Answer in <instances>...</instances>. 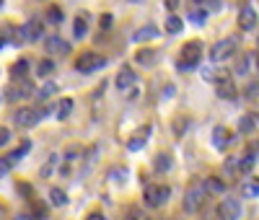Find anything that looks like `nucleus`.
<instances>
[{"label":"nucleus","instance_id":"ea45409f","mask_svg":"<svg viewBox=\"0 0 259 220\" xmlns=\"http://www.w3.org/2000/svg\"><path fill=\"white\" fill-rule=\"evenodd\" d=\"M16 220H31V217H29V215H18Z\"/></svg>","mask_w":259,"mask_h":220},{"label":"nucleus","instance_id":"2eb2a0df","mask_svg":"<svg viewBox=\"0 0 259 220\" xmlns=\"http://www.w3.org/2000/svg\"><path fill=\"white\" fill-rule=\"evenodd\" d=\"M212 138H215V140H212V143H215V148H218V150H226V148H228V143H231V132H228L226 127H221V124H218V127L212 129Z\"/></svg>","mask_w":259,"mask_h":220},{"label":"nucleus","instance_id":"aec40b11","mask_svg":"<svg viewBox=\"0 0 259 220\" xmlns=\"http://www.w3.org/2000/svg\"><path fill=\"white\" fill-rule=\"evenodd\" d=\"M85 34H89V24H85L83 16H78L75 24H73V36H75V39H83Z\"/></svg>","mask_w":259,"mask_h":220},{"label":"nucleus","instance_id":"c03bdc74","mask_svg":"<svg viewBox=\"0 0 259 220\" xmlns=\"http://www.w3.org/2000/svg\"><path fill=\"white\" fill-rule=\"evenodd\" d=\"M0 3H3V0H0Z\"/></svg>","mask_w":259,"mask_h":220},{"label":"nucleus","instance_id":"39448f33","mask_svg":"<svg viewBox=\"0 0 259 220\" xmlns=\"http://www.w3.org/2000/svg\"><path fill=\"white\" fill-rule=\"evenodd\" d=\"M36 91H34V85L29 83V80H16V83H11L8 88H6V99L8 101H18V99H31Z\"/></svg>","mask_w":259,"mask_h":220},{"label":"nucleus","instance_id":"f3484780","mask_svg":"<svg viewBox=\"0 0 259 220\" xmlns=\"http://www.w3.org/2000/svg\"><path fill=\"white\" fill-rule=\"evenodd\" d=\"M153 36H158V29H156L153 24H148V26L138 29V34H135L133 39H135V41H145V39H153Z\"/></svg>","mask_w":259,"mask_h":220},{"label":"nucleus","instance_id":"2f4dec72","mask_svg":"<svg viewBox=\"0 0 259 220\" xmlns=\"http://www.w3.org/2000/svg\"><path fill=\"white\" fill-rule=\"evenodd\" d=\"M207 189H210V192H223V182H218V179H207Z\"/></svg>","mask_w":259,"mask_h":220},{"label":"nucleus","instance_id":"473e14b6","mask_svg":"<svg viewBox=\"0 0 259 220\" xmlns=\"http://www.w3.org/2000/svg\"><path fill=\"white\" fill-rule=\"evenodd\" d=\"M11 140V129L8 127H0V145H6Z\"/></svg>","mask_w":259,"mask_h":220},{"label":"nucleus","instance_id":"a878e982","mask_svg":"<svg viewBox=\"0 0 259 220\" xmlns=\"http://www.w3.org/2000/svg\"><path fill=\"white\" fill-rule=\"evenodd\" d=\"M62 16H65V13H62L57 6H50V8H47V21H50V24H60Z\"/></svg>","mask_w":259,"mask_h":220},{"label":"nucleus","instance_id":"72a5a7b5","mask_svg":"<svg viewBox=\"0 0 259 220\" xmlns=\"http://www.w3.org/2000/svg\"><path fill=\"white\" fill-rule=\"evenodd\" d=\"M254 94H259V85H256V83H251V85H246V96H249V99H256Z\"/></svg>","mask_w":259,"mask_h":220},{"label":"nucleus","instance_id":"4468645a","mask_svg":"<svg viewBox=\"0 0 259 220\" xmlns=\"http://www.w3.org/2000/svg\"><path fill=\"white\" fill-rule=\"evenodd\" d=\"M215 88H218L221 99H236V85L228 78H215Z\"/></svg>","mask_w":259,"mask_h":220},{"label":"nucleus","instance_id":"b1692460","mask_svg":"<svg viewBox=\"0 0 259 220\" xmlns=\"http://www.w3.org/2000/svg\"><path fill=\"white\" fill-rule=\"evenodd\" d=\"M241 194L244 197H259V182H244L241 184Z\"/></svg>","mask_w":259,"mask_h":220},{"label":"nucleus","instance_id":"dca6fc26","mask_svg":"<svg viewBox=\"0 0 259 220\" xmlns=\"http://www.w3.org/2000/svg\"><path fill=\"white\" fill-rule=\"evenodd\" d=\"M50 202L57 205V207H62V205H68V194H65L60 187H52L50 189Z\"/></svg>","mask_w":259,"mask_h":220},{"label":"nucleus","instance_id":"6e6552de","mask_svg":"<svg viewBox=\"0 0 259 220\" xmlns=\"http://www.w3.org/2000/svg\"><path fill=\"white\" fill-rule=\"evenodd\" d=\"M21 34H24L26 41H36V39H41V34H45V24H41V18H39V16L29 18L26 24H24V29H21Z\"/></svg>","mask_w":259,"mask_h":220},{"label":"nucleus","instance_id":"f03ea898","mask_svg":"<svg viewBox=\"0 0 259 220\" xmlns=\"http://www.w3.org/2000/svg\"><path fill=\"white\" fill-rule=\"evenodd\" d=\"M200 52H202V44H200V41L184 44V47H182V60H179V70H192V68H197Z\"/></svg>","mask_w":259,"mask_h":220},{"label":"nucleus","instance_id":"f704fd0d","mask_svg":"<svg viewBox=\"0 0 259 220\" xmlns=\"http://www.w3.org/2000/svg\"><path fill=\"white\" fill-rule=\"evenodd\" d=\"M55 161H57V156H52V158L47 161V166H45V168H41V176H47V173L52 171V166H55Z\"/></svg>","mask_w":259,"mask_h":220},{"label":"nucleus","instance_id":"6ab92c4d","mask_svg":"<svg viewBox=\"0 0 259 220\" xmlns=\"http://www.w3.org/2000/svg\"><path fill=\"white\" fill-rule=\"evenodd\" d=\"M182 29H184V21H182L179 16H168V18H166V31H168V34H179Z\"/></svg>","mask_w":259,"mask_h":220},{"label":"nucleus","instance_id":"1a4fd4ad","mask_svg":"<svg viewBox=\"0 0 259 220\" xmlns=\"http://www.w3.org/2000/svg\"><path fill=\"white\" fill-rule=\"evenodd\" d=\"M218 215H221V220H239L241 217V205H239V200H223L221 205H218Z\"/></svg>","mask_w":259,"mask_h":220},{"label":"nucleus","instance_id":"cd10ccee","mask_svg":"<svg viewBox=\"0 0 259 220\" xmlns=\"http://www.w3.org/2000/svg\"><path fill=\"white\" fill-rule=\"evenodd\" d=\"M36 70H39V75H50V73L55 70V62H52V60H45V62H39Z\"/></svg>","mask_w":259,"mask_h":220},{"label":"nucleus","instance_id":"20e7f679","mask_svg":"<svg viewBox=\"0 0 259 220\" xmlns=\"http://www.w3.org/2000/svg\"><path fill=\"white\" fill-rule=\"evenodd\" d=\"M236 44H239V39H236V36L215 41V44H212V50H210V60H212V62H223V60H228V57L233 55V50H236Z\"/></svg>","mask_w":259,"mask_h":220},{"label":"nucleus","instance_id":"5701e85b","mask_svg":"<svg viewBox=\"0 0 259 220\" xmlns=\"http://www.w3.org/2000/svg\"><path fill=\"white\" fill-rule=\"evenodd\" d=\"M135 60H138L140 65H148V68H150V65L156 62V52H153V50H140V52L135 55Z\"/></svg>","mask_w":259,"mask_h":220},{"label":"nucleus","instance_id":"4be33fe9","mask_svg":"<svg viewBox=\"0 0 259 220\" xmlns=\"http://www.w3.org/2000/svg\"><path fill=\"white\" fill-rule=\"evenodd\" d=\"M148 132H150L148 127H145L143 132H138V135H135L133 140H130V143H127V148H130V150H140V148L145 145V140H148V138H145V135H148Z\"/></svg>","mask_w":259,"mask_h":220},{"label":"nucleus","instance_id":"0eeeda50","mask_svg":"<svg viewBox=\"0 0 259 220\" xmlns=\"http://www.w3.org/2000/svg\"><path fill=\"white\" fill-rule=\"evenodd\" d=\"M29 148H31V143L26 140L21 148H16L13 153H8L6 158H0V173H8V171H11V168H13V166H16V163H18V161H21V158H24L26 153H29Z\"/></svg>","mask_w":259,"mask_h":220},{"label":"nucleus","instance_id":"ddd939ff","mask_svg":"<svg viewBox=\"0 0 259 220\" xmlns=\"http://www.w3.org/2000/svg\"><path fill=\"white\" fill-rule=\"evenodd\" d=\"M254 26H256V11L254 8H241V13H239V29L249 31Z\"/></svg>","mask_w":259,"mask_h":220},{"label":"nucleus","instance_id":"7ed1b4c3","mask_svg":"<svg viewBox=\"0 0 259 220\" xmlns=\"http://www.w3.org/2000/svg\"><path fill=\"white\" fill-rule=\"evenodd\" d=\"M106 65V57L99 55V52H85L83 57H78L75 62V70L78 73H94V70H101Z\"/></svg>","mask_w":259,"mask_h":220},{"label":"nucleus","instance_id":"bb28decb","mask_svg":"<svg viewBox=\"0 0 259 220\" xmlns=\"http://www.w3.org/2000/svg\"><path fill=\"white\" fill-rule=\"evenodd\" d=\"M70 112H73V101H70V99H65V101L57 106V119H65Z\"/></svg>","mask_w":259,"mask_h":220},{"label":"nucleus","instance_id":"a19ab883","mask_svg":"<svg viewBox=\"0 0 259 220\" xmlns=\"http://www.w3.org/2000/svg\"><path fill=\"white\" fill-rule=\"evenodd\" d=\"M254 150H256V153H259V143H256V145H254Z\"/></svg>","mask_w":259,"mask_h":220},{"label":"nucleus","instance_id":"c756f323","mask_svg":"<svg viewBox=\"0 0 259 220\" xmlns=\"http://www.w3.org/2000/svg\"><path fill=\"white\" fill-rule=\"evenodd\" d=\"M239 129H241V132H251V129H254V119H251V117H241Z\"/></svg>","mask_w":259,"mask_h":220},{"label":"nucleus","instance_id":"a211bd4d","mask_svg":"<svg viewBox=\"0 0 259 220\" xmlns=\"http://www.w3.org/2000/svg\"><path fill=\"white\" fill-rule=\"evenodd\" d=\"M153 168H156L158 173H163V171L171 168V156H168V153H158L156 161H153Z\"/></svg>","mask_w":259,"mask_h":220},{"label":"nucleus","instance_id":"c85d7f7f","mask_svg":"<svg viewBox=\"0 0 259 220\" xmlns=\"http://www.w3.org/2000/svg\"><path fill=\"white\" fill-rule=\"evenodd\" d=\"M55 91H57V85H55V83H47L45 88H41V94H39V99L45 101V99H50V96H52Z\"/></svg>","mask_w":259,"mask_h":220},{"label":"nucleus","instance_id":"423d86ee","mask_svg":"<svg viewBox=\"0 0 259 220\" xmlns=\"http://www.w3.org/2000/svg\"><path fill=\"white\" fill-rule=\"evenodd\" d=\"M168 194H171V189L168 187H156V184H150V187H145V194H143V200H145V205L148 207H161L166 200H168Z\"/></svg>","mask_w":259,"mask_h":220},{"label":"nucleus","instance_id":"4c0bfd02","mask_svg":"<svg viewBox=\"0 0 259 220\" xmlns=\"http://www.w3.org/2000/svg\"><path fill=\"white\" fill-rule=\"evenodd\" d=\"M166 8L168 11H177L179 8V0H166Z\"/></svg>","mask_w":259,"mask_h":220},{"label":"nucleus","instance_id":"393cba45","mask_svg":"<svg viewBox=\"0 0 259 220\" xmlns=\"http://www.w3.org/2000/svg\"><path fill=\"white\" fill-rule=\"evenodd\" d=\"M26 68H29V62H26V60H18V62L13 65V68H11L13 78H16V80H21V78H24V73H26Z\"/></svg>","mask_w":259,"mask_h":220},{"label":"nucleus","instance_id":"e433bc0d","mask_svg":"<svg viewBox=\"0 0 259 220\" xmlns=\"http://www.w3.org/2000/svg\"><path fill=\"white\" fill-rule=\"evenodd\" d=\"M112 26V16H104L101 18V29H109Z\"/></svg>","mask_w":259,"mask_h":220},{"label":"nucleus","instance_id":"f8f14e48","mask_svg":"<svg viewBox=\"0 0 259 220\" xmlns=\"http://www.w3.org/2000/svg\"><path fill=\"white\" fill-rule=\"evenodd\" d=\"M135 83H138V75L130 70V68H122L119 70V75H117V88H119V91H133Z\"/></svg>","mask_w":259,"mask_h":220},{"label":"nucleus","instance_id":"37998d69","mask_svg":"<svg viewBox=\"0 0 259 220\" xmlns=\"http://www.w3.org/2000/svg\"><path fill=\"white\" fill-rule=\"evenodd\" d=\"M130 220H138V217H135V215H133V217H130Z\"/></svg>","mask_w":259,"mask_h":220},{"label":"nucleus","instance_id":"58836bf2","mask_svg":"<svg viewBox=\"0 0 259 220\" xmlns=\"http://www.w3.org/2000/svg\"><path fill=\"white\" fill-rule=\"evenodd\" d=\"M85 220H104V215H99V212H91V215L85 217Z\"/></svg>","mask_w":259,"mask_h":220},{"label":"nucleus","instance_id":"9b49d317","mask_svg":"<svg viewBox=\"0 0 259 220\" xmlns=\"http://www.w3.org/2000/svg\"><path fill=\"white\" fill-rule=\"evenodd\" d=\"M45 47H47L50 55H68V52H70V44H68V41H62V36H57V34L47 36Z\"/></svg>","mask_w":259,"mask_h":220},{"label":"nucleus","instance_id":"c9c22d12","mask_svg":"<svg viewBox=\"0 0 259 220\" xmlns=\"http://www.w3.org/2000/svg\"><path fill=\"white\" fill-rule=\"evenodd\" d=\"M192 21H194V24H202V21H205V13H202V11H194Z\"/></svg>","mask_w":259,"mask_h":220},{"label":"nucleus","instance_id":"f257e3e1","mask_svg":"<svg viewBox=\"0 0 259 220\" xmlns=\"http://www.w3.org/2000/svg\"><path fill=\"white\" fill-rule=\"evenodd\" d=\"M207 182H194L189 189H187V194H184V210L187 212H197L200 207H202V202L207 200Z\"/></svg>","mask_w":259,"mask_h":220},{"label":"nucleus","instance_id":"7c9ffc66","mask_svg":"<svg viewBox=\"0 0 259 220\" xmlns=\"http://www.w3.org/2000/svg\"><path fill=\"white\" fill-rule=\"evenodd\" d=\"M251 166H254V156H244V158L239 161V168H241V171H251Z\"/></svg>","mask_w":259,"mask_h":220},{"label":"nucleus","instance_id":"9d476101","mask_svg":"<svg viewBox=\"0 0 259 220\" xmlns=\"http://www.w3.org/2000/svg\"><path fill=\"white\" fill-rule=\"evenodd\" d=\"M39 117H41V112H36V109H18L13 114V122L18 127H34L39 122Z\"/></svg>","mask_w":259,"mask_h":220},{"label":"nucleus","instance_id":"412c9836","mask_svg":"<svg viewBox=\"0 0 259 220\" xmlns=\"http://www.w3.org/2000/svg\"><path fill=\"white\" fill-rule=\"evenodd\" d=\"M249 70H251V57L241 55L239 62H236V75H249Z\"/></svg>","mask_w":259,"mask_h":220},{"label":"nucleus","instance_id":"79ce46f5","mask_svg":"<svg viewBox=\"0 0 259 220\" xmlns=\"http://www.w3.org/2000/svg\"><path fill=\"white\" fill-rule=\"evenodd\" d=\"M3 44H6V41H3V39H0V47H3Z\"/></svg>","mask_w":259,"mask_h":220}]
</instances>
